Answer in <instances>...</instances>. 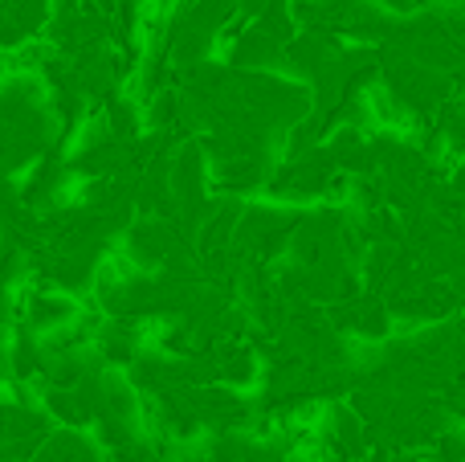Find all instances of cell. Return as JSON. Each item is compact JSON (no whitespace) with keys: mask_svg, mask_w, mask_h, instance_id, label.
I'll return each instance as SVG.
<instances>
[{"mask_svg":"<svg viewBox=\"0 0 465 462\" xmlns=\"http://www.w3.org/2000/svg\"><path fill=\"white\" fill-rule=\"evenodd\" d=\"M41 458L45 462H106V450L98 438L82 430H70V426H57L49 434V442L41 447Z\"/></svg>","mask_w":465,"mask_h":462,"instance_id":"1","label":"cell"}]
</instances>
